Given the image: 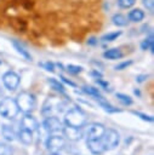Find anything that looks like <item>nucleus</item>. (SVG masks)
Masks as SVG:
<instances>
[{
  "label": "nucleus",
  "instance_id": "15",
  "mask_svg": "<svg viewBox=\"0 0 154 155\" xmlns=\"http://www.w3.org/2000/svg\"><path fill=\"white\" fill-rule=\"evenodd\" d=\"M127 18L131 22H141L144 18V12L141 8H133V10H131L129 12Z\"/></svg>",
  "mask_w": 154,
  "mask_h": 155
},
{
  "label": "nucleus",
  "instance_id": "2",
  "mask_svg": "<svg viewBox=\"0 0 154 155\" xmlns=\"http://www.w3.org/2000/svg\"><path fill=\"white\" fill-rule=\"evenodd\" d=\"M86 122H87L86 113L84 110H81L80 108H78V107L72 108L64 115V124L67 126L81 128V127H84L86 125Z\"/></svg>",
  "mask_w": 154,
  "mask_h": 155
},
{
  "label": "nucleus",
  "instance_id": "18",
  "mask_svg": "<svg viewBox=\"0 0 154 155\" xmlns=\"http://www.w3.org/2000/svg\"><path fill=\"white\" fill-rule=\"evenodd\" d=\"M112 21H113V23H114L115 25H118V27H125V25H127V23H129V18H127L126 16H124L122 13H115V15L112 17Z\"/></svg>",
  "mask_w": 154,
  "mask_h": 155
},
{
  "label": "nucleus",
  "instance_id": "1",
  "mask_svg": "<svg viewBox=\"0 0 154 155\" xmlns=\"http://www.w3.org/2000/svg\"><path fill=\"white\" fill-rule=\"evenodd\" d=\"M65 102L59 98V97H55V96H49L41 108V115L44 117H49V116H57L59 113H62L65 108Z\"/></svg>",
  "mask_w": 154,
  "mask_h": 155
},
{
  "label": "nucleus",
  "instance_id": "38",
  "mask_svg": "<svg viewBox=\"0 0 154 155\" xmlns=\"http://www.w3.org/2000/svg\"><path fill=\"white\" fill-rule=\"evenodd\" d=\"M87 44H89V45H96V44H97V40H96V38H91V39L87 41Z\"/></svg>",
  "mask_w": 154,
  "mask_h": 155
},
{
  "label": "nucleus",
  "instance_id": "32",
  "mask_svg": "<svg viewBox=\"0 0 154 155\" xmlns=\"http://www.w3.org/2000/svg\"><path fill=\"white\" fill-rule=\"evenodd\" d=\"M22 6L25 10H32L34 7V1L33 0H22Z\"/></svg>",
  "mask_w": 154,
  "mask_h": 155
},
{
  "label": "nucleus",
  "instance_id": "28",
  "mask_svg": "<svg viewBox=\"0 0 154 155\" xmlns=\"http://www.w3.org/2000/svg\"><path fill=\"white\" fill-rule=\"evenodd\" d=\"M67 70H68L70 74H79V73L82 71V67L75 65V64H68V65H67Z\"/></svg>",
  "mask_w": 154,
  "mask_h": 155
},
{
  "label": "nucleus",
  "instance_id": "21",
  "mask_svg": "<svg viewBox=\"0 0 154 155\" xmlns=\"http://www.w3.org/2000/svg\"><path fill=\"white\" fill-rule=\"evenodd\" d=\"M47 82H49V85H50L53 90H56L57 92L64 94V86H63L58 80H56V79H53V78H49V79H47Z\"/></svg>",
  "mask_w": 154,
  "mask_h": 155
},
{
  "label": "nucleus",
  "instance_id": "13",
  "mask_svg": "<svg viewBox=\"0 0 154 155\" xmlns=\"http://www.w3.org/2000/svg\"><path fill=\"white\" fill-rule=\"evenodd\" d=\"M18 139H19L21 143H23L25 145H29V144L33 143V132L21 128L19 132H18Z\"/></svg>",
  "mask_w": 154,
  "mask_h": 155
},
{
  "label": "nucleus",
  "instance_id": "6",
  "mask_svg": "<svg viewBox=\"0 0 154 155\" xmlns=\"http://www.w3.org/2000/svg\"><path fill=\"white\" fill-rule=\"evenodd\" d=\"M46 149L51 153V154H58L59 151H62L65 147V140L63 137L57 136V134H52L46 139Z\"/></svg>",
  "mask_w": 154,
  "mask_h": 155
},
{
  "label": "nucleus",
  "instance_id": "25",
  "mask_svg": "<svg viewBox=\"0 0 154 155\" xmlns=\"http://www.w3.org/2000/svg\"><path fill=\"white\" fill-rule=\"evenodd\" d=\"M13 149L10 144L7 143H1L0 142V155H12Z\"/></svg>",
  "mask_w": 154,
  "mask_h": 155
},
{
  "label": "nucleus",
  "instance_id": "5",
  "mask_svg": "<svg viewBox=\"0 0 154 155\" xmlns=\"http://www.w3.org/2000/svg\"><path fill=\"white\" fill-rule=\"evenodd\" d=\"M101 140H102L105 150H112V149H114L119 144L120 136H119V133L115 130H113V128H108L107 130L105 128L103 136L101 137Z\"/></svg>",
  "mask_w": 154,
  "mask_h": 155
},
{
  "label": "nucleus",
  "instance_id": "24",
  "mask_svg": "<svg viewBox=\"0 0 154 155\" xmlns=\"http://www.w3.org/2000/svg\"><path fill=\"white\" fill-rule=\"evenodd\" d=\"M115 96H116V98L119 99V102H120L121 104H124V105H131V104L133 103V102H132V98H131L130 96H127V94L116 93Z\"/></svg>",
  "mask_w": 154,
  "mask_h": 155
},
{
  "label": "nucleus",
  "instance_id": "37",
  "mask_svg": "<svg viewBox=\"0 0 154 155\" xmlns=\"http://www.w3.org/2000/svg\"><path fill=\"white\" fill-rule=\"evenodd\" d=\"M91 75H93V76H96L97 79H102V74H101V73H98V71H96V70H93V71H91Z\"/></svg>",
  "mask_w": 154,
  "mask_h": 155
},
{
  "label": "nucleus",
  "instance_id": "11",
  "mask_svg": "<svg viewBox=\"0 0 154 155\" xmlns=\"http://www.w3.org/2000/svg\"><path fill=\"white\" fill-rule=\"evenodd\" d=\"M62 133L65 138H68L69 140L72 142H76V140H80L82 138V131L81 128H76V127H72V126H64L62 127Z\"/></svg>",
  "mask_w": 154,
  "mask_h": 155
},
{
  "label": "nucleus",
  "instance_id": "3",
  "mask_svg": "<svg viewBox=\"0 0 154 155\" xmlns=\"http://www.w3.org/2000/svg\"><path fill=\"white\" fill-rule=\"evenodd\" d=\"M15 101H16V104H17L19 111H23L24 114L32 113L36 107L35 96L30 92H27V91H22L21 93H18V96Z\"/></svg>",
  "mask_w": 154,
  "mask_h": 155
},
{
  "label": "nucleus",
  "instance_id": "33",
  "mask_svg": "<svg viewBox=\"0 0 154 155\" xmlns=\"http://www.w3.org/2000/svg\"><path fill=\"white\" fill-rule=\"evenodd\" d=\"M143 4L147 7V10H149V11H153L154 10V0H144Z\"/></svg>",
  "mask_w": 154,
  "mask_h": 155
},
{
  "label": "nucleus",
  "instance_id": "16",
  "mask_svg": "<svg viewBox=\"0 0 154 155\" xmlns=\"http://www.w3.org/2000/svg\"><path fill=\"white\" fill-rule=\"evenodd\" d=\"M1 133H2V137L8 142L15 140V138H16V133H15L12 126H10V125H4L1 128Z\"/></svg>",
  "mask_w": 154,
  "mask_h": 155
},
{
  "label": "nucleus",
  "instance_id": "10",
  "mask_svg": "<svg viewBox=\"0 0 154 155\" xmlns=\"http://www.w3.org/2000/svg\"><path fill=\"white\" fill-rule=\"evenodd\" d=\"M104 131H105V127H104L102 124L93 122V124H90V125H89L86 137H87V139H99V138L103 136ZM87 139H86V140H87Z\"/></svg>",
  "mask_w": 154,
  "mask_h": 155
},
{
  "label": "nucleus",
  "instance_id": "34",
  "mask_svg": "<svg viewBox=\"0 0 154 155\" xmlns=\"http://www.w3.org/2000/svg\"><path fill=\"white\" fill-rule=\"evenodd\" d=\"M97 84H99V85H101L105 91H110V88H109V84H108V82H105V81H103L102 79H98V80H97Z\"/></svg>",
  "mask_w": 154,
  "mask_h": 155
},
{
  "label": "nucleus",
  "instance_id": "7",
  "mask_svg": "<svg viewBox=\"0 0 154 155\" xmlns=\"http://www.w3.org/2000/svg\"><path fill=\"white\" fill-rule=\"evenodd\" d=\"M19 81H21V79H19V75L17 74V73H15V71H6L4 75H2V84H4V86L7 88V90H10V91H15L17 87H18V85H19Z\"/></svg>",
  "mask_w": 154,
  "mask_h": 155
},
{
  "label": "nucleus",
  "instance_id": "14",
  "mask_svg": "<svg viewBox=\"0 0 154 155\" xmlns=\"http://www.w3.org/2000/svg\"><path fill=\"white\" fill-rule=\"evenodd\" d=\"M10 25L17 31H24L27 29V22L23 18H12L10 21Z\"/></svg>",
  "mask_w": 154,
  "mask_h": 155
},
{
  "label": "nucleus",
  "instance_id": "23",
  "mask_svg": "<svg viewBox=\"0 0 154 155\" xmlns=\"http://www.w3.org/2000/svg\"><path fill=\"white\" fill-rule=\"evenodd\" d=\"M120 35H121V31H120V30H119V31H113V33H108V34L103 35V36L101 38V40H102V41H104V42L114 41V40H115V39H118Z\"/></svg>",
  "mask_w": 154,
  "mask_h": 155
},
{
  "label": "nucleus",
  "instance_id": "17",
  "mask_svg": "<svg viewBox=\"0 0 154 155\" xmlns=\"http://www.w3.org/2000/svg\"><path fill=\"white\" fill-rule=\"evenodd\" d=\"M122 56L124 54L119 48H110V50H107L103 53V57L107 58V59H120Z\"/></svg>",
  "mask_w": 154,
  "mask_h": 155
},
{
  "label": "nucleus",
  "instance_id": "31",
  "mask_svg": "<svg viewBox=\"0 0 154 155\" xmlns=\"http://www.w3.org/2000/svg\"><path fill=\"white\" fill-rule=\"evenodd\" d=\"M40 65H41L44 69L49 70V71H53V70H55V64H53L52 62H44V63H40Z\"/></svg>",
  "mask_w": 154,
  "mask_h": 155
},
{
  "label": "nucleus",
  "instance_id": "19",
  "mask_svg": "<svg viewBox=\"0 0 154 155\" xmlns=\"http://www.w3.org/2000/svg\"><path fill=\"white\" fill-rule=\"evenodd\" d=\"M96 99L98 101V103L101 104V107H102V108H103L105 111H109V113H116V111L119 113V111H121L120 109L114 108V107H113L110 103H108V102H107V101H105V99H104L102 96H99V97H98V98H96Z\"/></svg>",
  "mask_w": 154,
  "mask_h": 155
},
{
  "label": "nucleus",
  "instance_id": "8",
  "mask_svg": "<svg viewBox=\"0 0 154 155\" xmlns=\"http://www.w3.org/2000/svg\"><path fill=\"white\" fill-rule=\"evenodd\" d=\"M42 127L49 134L50 133L53 134L62 130V124L57 116H49V117H45V120L42 122Z\"/></svg>",
  "mask_w": 154,
  "mask_h": 155
},
{
  "label": "nucleus",
  "instance_id": "39",
  "mask_svg": "<svg viewBox=\"0 0 154 155\" xmlns=\"http://www.w3.org/2000/svg\"><path fill=\"white\" fill-rule=\"evenodd\" d=\"M133 92H135V94H137V96H138V97H141V92H139V91H138V90H135V91H133Z\"/></svg>",
  "mask_w": 154,
  "mask_h": 155
},
{
  "label": "nucleus",
  "instance_id": "9",
  "mask_svg": "<svg viewBox=\"0 0 154 155\" xmlns=\"http://www.w3.org/2000/svg\"><path fill=\"white\" fill-rule=\"evenodd\" d=\"M21 128L30 132H35L39 128V122L33 115H30V113H27L21 120Z\"/></svg>",
  "mask_w": 154,
  "mask_h": 155
},
{
  "label": "nucleus",
  "instance_id": "4",
  "mask_svg": "<svg viewBox=\"0 0 154 155\" xmlns=\"http://www.w3.org/2000/svg\"><path fill=\"white\" fill-rule=\"evenodd\" d=\"M19 109L16 104V101L11 97H5L0 101V115L7 120H12L17 116Z\"/></svg>",
  "mask_w": 154,
  "mask_h": 155
},
{
  "label": "nucleus",
  "instance_id": "20",
  "mask_svg": "<svg viewBox=\"0 0 154 155\" xmlns=\"http://www.w3.org/2000/svg\"><path fill=\"white\" fill-rule=\"evenodd\" d=\"M12 45L15 46V48L17 50V52H18V53H21V54H22L27 61H32V56H30V53H29V52H28V51H27V50H25V48H24V47L18 42V41L12 40Z\"/></svg>",
  "mask_w": 154,
  "mask_h": 155
},
{
  "label": "nucleus",
  "instance_id": "35",
  "mask_svg": "<svg viewBox=\"0 0 154 155\" xmlns=\"http://www.w3.org/2000/svg\"><path fill=\"white\" fill-rule=\"evenodd\" d=\"M61 79H62V81H63V82H65V84H68V85H70V86H73V87H76V84H75V82H73V81L68 80V79H67V78H64L63 75H61Z\"/></svg>",
  "mask_w": 154,
  "mask_h": 155
},
{
  "label": "nucleus",
  "instance_id": "40",
  "mask_svg": "<svg viewBox=\"0 0 154 155\" xmlns=\"http://www.w3.org/2000/svg\"><path fill=\"white\" fill-rule=\"evenodd\" d=\"M50 155H58V154H50Z\"/></svg>",
  "mask_w": 154,
  "mask_h": 155
},
{
  "label": "nucleus",
  "instance_id": "29",
  "mask_svg": "<svg viewBox=\"0 0 154 155\" xmlns=\"http://www.w3.org/2000/svg\"><path fill=\"white\" fill-rule=\"evenodd\" d=\"M132 114L133 115H137V116H139L142 120H144V121H149V122H153V116H149V115H146V114H142V113H139V111H132Z\"/></svg>",
  "mask_w": 154,
  "mask_h": 155
},
{
  "label": "nucleus",
  "instance_id": "12",
  "mask_svg": "<svg viewBox=\"0 0 154 155\" xmlns=\"http://www.w3.org/2000/svg\"><path fill=\"white\" fill-rule=\"evenodd\" d=\"M86 145H87L89 150L95 155H102L103 153L107 151L104 145H103V143H102V140H101V138L99 139H87L86 140Z\"/></svg>",
  "mask_w": 154,
  "mask_h": 155
},
{
  "label": "nucleus",
  "instance_id": "26",
  "mask_svg": "<svg viewBox=\"0 0 154 155\" xmlns=\"http://www.w3.org/2000/svg\"><path fill=\"white\" fill-rule=\"evenodd\" d=\"M82 91H84L85 93H87V94L95 97V98H98V97L101 96L98 88H95V87H92V86H84V87H82Z\"/></svg>",
  "mask_w": 154,
  "mask_h": 155
},
{
  "label": "nucleus",
  "instance_id": "22",
  "mask_svg": "<svg viewBox=\"0 0 154 155\" xmlns=\"http://www.w3.org/2000/svg\"><path fill=\"white\" fill-rule=\"evenodd\" d=\"M142 50H150L152 52L154 51V42H153V35H149V38H147L146 40H143V42L141 44Z\"/></svg>",
  "mask_w": 154,
  "mask_h": 155
},
{
  "label": "nucleus",
  "instance_id": "41",
  "mask_svg": "<svg viewBox=\"0 0 154 155\" xmlns=\"http://www.w3.org/2000/svg\"><path fill=\"white\" fill-rule=\"evenodd\" d=\"M0 63H1V61H0Z\"/></svg>",
  "mask_w": 154,
  "mask_h": 155
},
{
  "label": "nucleus",
  "instance_id": "27",
  "mask_svg": "<svg viewBox=\"0 0 154 155\" xmlns=\"http://www.w3.org/2000/svg\"><path fill=\"white\" fill-rule=\"evenodd\" d=\"M136 0H118V5L121 8H130L135 5Z\"/></svg>",
  "mask_w": 154,
  "mask_h": 155
},
{
  "label": "nucleus",
  "instance_id": "36",
  "mask_svg": "<svg viewBox=\"0 0 154 155\" xmlns=\"http://www.w3.org/2000/svg\"><path fill=\"white\" fill-rule=\"evenodd\" d=\"M147 78H148V75H138V76L136 78V81H137V82H143Z\"/></svg>",
  "mask_w": 154,
  "mask_h": 155
},
{
  "label": "nucleus",
  "instance_id": "30",
  "mask_svg": "<svg viewBox=\"0 0 154 155\" xmlns=\"http://www.w3.org/2000/svg\"><path fill=\"white\" fill-rule=\"evenodd\" d=\"M132 64V61H125V62H121L120 64H118V65H115V70H122V69H125V68H127L129 65H131Z\"/></svg>",
  "mask_w": 154,
  "mask_h": 155
}]
</instances>
